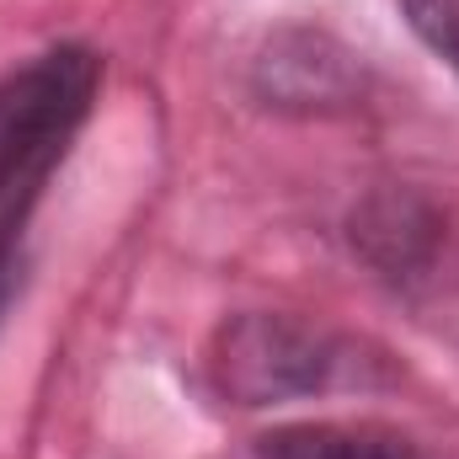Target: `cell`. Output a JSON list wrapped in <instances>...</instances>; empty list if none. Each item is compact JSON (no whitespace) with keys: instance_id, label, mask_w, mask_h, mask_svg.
<instances>
[{"instance_id":"6da1fadb","label":"cell","mask_w":459,"mask_h":459,"mask_svg":"<svg viewBox=\"0 0 459 459\" xmlns=\"http://www.w3.org/2000/svg\"><path fill=\"white\" fill-rule=\"evenodd\" d=\"M97 86L102 59L81 43L48 48L0 81V283L22 278V230L86 128Z\"/></svg>"},{"instance_id":"7a4b0ae2","label":"cell","mask_w":459,"mask_h":459,"mask_svg":"<svg viewBox=\"0 0 459 459\" xmlns=\"http://www.w3.org/2000/svg\"><path fill=\"white\" fill-rule=\"evenodd\" d=\"M209 379L235 406H278L294 395H326L342 385H374L379 352L299 316L251 310L235 316L209 342Z\"/></svg>"},{"instance_id":"3957f363","label":"cell","mask_w":459,"mask_h":459,"mask_svg":"<svg viewBox=\"0 0 459 459\" xmlns=\"http://www.w3.org/2000/svg\"><path fill=\"white\" fill-rule=\"evenodd\" d=\"M347 235H352V251L395 289H417L433 278V262L444 251V214L433 198L411 193V187H379L368 193L352 220H347Z\"/></svg>"},{"instance_id":"277c9868","label":"cell","mask_w":459,"mask_h":459,"mask_svg":"<svg viewBox=\"0 0 459 459\" xmlns=\"http://www.w3.org/2000/svg\"><path fill=\"white\" fill-rule=\"evenodd\" d=\"M256 86L278 108H305V113L321 108L326 113V108H347L352 102L358 70H352V54L337 48L332 38H321V32H283L256 59Z\"/></svg>"},{"instance_id":"5b68a950","label":"cell","mask_w":459,"mask_h":459,"mask_svg":"<svg viewBox=\"0 0 459 459\" xmlns=\"http://www.w3.org/2000/svg\"><path fill=\"white\" fill-rule=\"evenodd\" d=\"M256 459H422V449L379 422H294L262 433Z\"/></svg>"},{"instance_id":"8992f818","label":"cell","mask_w":459,"mask_h":459,"mask_svg":"<svg viewBox=\"0 0 459 459\" xmlns=\"http://www.w3.org/2000/svg\"><path fill=\"white\" fill-rule=\"evenodd\" d=\"M411 32L459 75V0H401Z\"/></svg>"}]
</instances>
